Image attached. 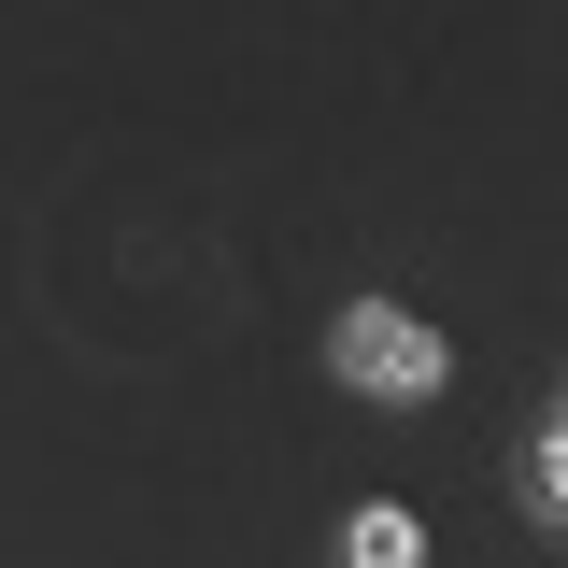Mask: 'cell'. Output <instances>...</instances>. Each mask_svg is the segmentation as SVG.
Returning a JSON list of instances; mask_svg holds the SVG:
<instances>
[{"mask_svg": "<svg viewBox=\"0 0 568 568\" xmlns=\"http://www.w3.org/2000/svg\"><path fill=\"white\" fill-rule=\"evenodd\" d=\"M342 568H426V526L398 511V497H355L342 511Z\"/></svg>", "mask_w": 568, "mask_h": 568, "instance_id": "cell-2", "label": "cell"}, {"mask_svg": "<svg viewBox=\"0 0 568 568\" xmlns=\"http://www.w3.org/2000/svg\"><path fill=\"white\" fill-rule=\"evenodd\" d=\"M526 526H568V426L526 440Z\"/></svg>", "mask_w": 568, "mask_h": 568, "instance_id": "cell-3", "label": "cell"}, {"mask_svg": "<svg viewBox=\"0 0 568 568\" xmlns=\"http://www.w3.org/2000/svg\"><path fill=\"white\" fill-rule=\"evenodd\" d=\"M327 369H342L355 398L413 413V398H440V384H455V342H440L426 313H398V298H342V327H327Z\"/></svg>", "mask_w": 568, "mask_h": 568, "instance_id": "cell-1", "label": "cell"}]
</instances>
